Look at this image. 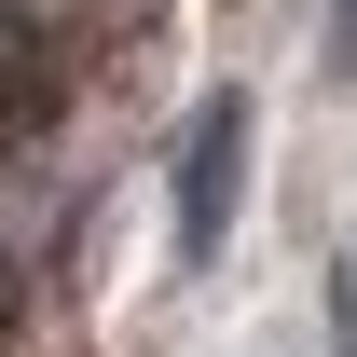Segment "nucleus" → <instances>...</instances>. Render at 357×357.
<instances>
[{
    "mask_svg": "<svg viewBox=\"0 0 357 357\" xmlns=\"http://www.w3.org/2000/svg\"><path fill=\"white\" fill-rule=\"evenodd\" d=\"M234 178H248V96H206L178 137V261H206L234 234Z\"/></svg>",
    "mask_w": 357,
    "mask_h": 357,
    "instance_id": "obj_1",
    "label": "nucleus"
},
{
    "mask_svg": "<svg viewBox=\"0 0 357 357\" xmlns=\"http://www.w3.org/2000/svg\"><path fill=\"white\" fill-rule=\"evenodd\" d=\"M330 55H344V69H357V0H330Z\"/></svg>",
    "mask_w": 357,
    "mask_h": 357,
    "instance_id": "obj_2",
    "label": "nucleus"
},
{
    "mask_svg": "<svg viewBox=\"0 0 357 357\" xmlns=\"http://www.w3.org/2000/svg\"><path fill=\"white\" fill-rule=\"evenodd\" d=\"M0 316H14V261H0Z\"/></svg>",
    "mask_w": 357,
    "mask_h": 357,
    "instance_id": "obj_3",
    "label": "nucleus"
}]
</instances>
